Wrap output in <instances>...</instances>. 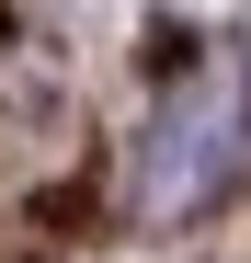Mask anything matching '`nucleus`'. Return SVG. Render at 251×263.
Segmentation results:
<instances>
[{
    "mask_svg": "<svg viewBox=\"0 0 251 263\" xmlns=\"http://www.w3.org/2000/svg\"><path fill=\"white\" fill-rule=\"evenodd\" d=\"M217 149H228V126L205 115V103H183V115L149 138V206H194V195H217V172H228Z\"/></svg>",
    "mask_w": 251,
    "mask_h": 263,
    "instance_id": "nucleus-1",
    "label": "nucleus"
}]
</instances>
